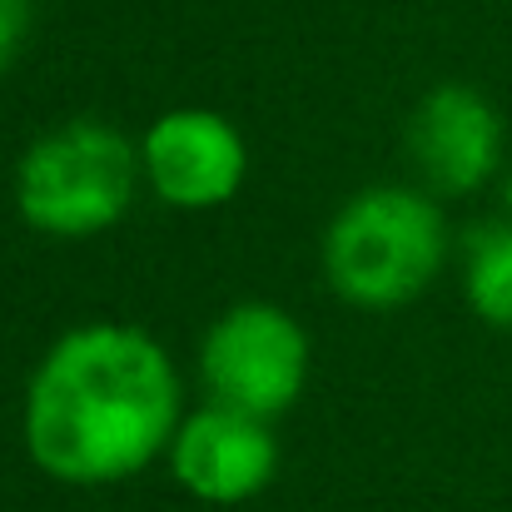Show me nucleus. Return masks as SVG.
I'll return each instance as SVG.
<instances>
[{
  "label": "nucleus",
  "mask_w": 512,
  "mask_h": 512,
  "mask_svg": "<svg viewBox=\"0 0 512 512\" xmlns=\"http://www.w3.org/2000/svg\"><path fill=\"white\" fill-rule=\"evenodd\" d=\"M170 473L189 498L209 508H239L274 483L279 438L269 418H254L229 403H209L179 418V433L170 443Z\"/></svg>",
  "instance_id": "nucleus-5"
},
{
  "label": "nucleus",
  "mask_w": 512,
  "mask_h": 512,
  "mask_svg": "<svg viewBox=\"0 0 512 512\" xmlns=\"http://www.w3.org/2000/svg\"><path fill=\"white\" fill-rule=\"evenodd\" d=\"M199 378L214 403L279 418L309 383V334L289 309L244 299L209 324L199 343Z\"/></svg>",
  "instance_id": "nucleus-4"
},
{
  "label": "nucleus",
  "mask_w": 512,
  "mask_h": 512,
  "mask_svg": "<svg viewBox=\"0 0 512 512\" xmlns=\"http://www.w3.org/2000/svg\"><path fill=\"white\" fill-rule=\"evenodd\" d=\"M145 184L174 209H219L249 174L244 135L214 110H170L140 140Z\"/></svg>",
  "instance_id": "nucleus-6"
},
{
  "label": "nucleus",
  "mask_w": 512,
  "mask_h": 512,
  "mask_svg": "<svg viewBox=\"0 0 512 512\" xmlns=\"http://www.w3.org/2000/svg\"><path fill=\"white\" fill-rule=\"evenodd\" d=\"M408 155L433 194H473L503 165V115L473 85H438L408 120Z\"/></svg>",
  "instance_id": "nucleus-7"
},
{
  "label": "nucleus",
  "mask_w": 512,
  "mask_h": 512,
  "mask_svg": "<svg viewBox=\"0 0 512 512\" xmlns=\"http://www.w3.org/2000/svg\"><path fill=\"white\" fill-rule=\"evenodd\" d=\"M503 204H508V214H512V174L503 179Z\"/></svg>",
  "instance_id": "nucleus-10"
},
{
  "label": "nucleus",
  "mask_w": 512,
  "mask_h": 512,
  "mask_svg": "<svg viewBox=\"0 0 512 512\" xmlns=\"http://www.w3.org/2000/svg\"><path fill=\"white\" fill-rule=\"evenodd\" d=\"M448 259V219L438 199L378 184L343 204L324 234V279L353 309H403L413 304Z\"/></svg>",
  "instance_id": "nucleus-2"
},
{
  "label": "nucleus",
  "mask_w": 512,
  "mask_h": 512,
  "mask_svg": "<svg viewBox=\"0 0 512 512\" xmlns=\"http://www.w3.org/2000/svg\"><path fill=\"white\" fill-rule=\"evenodd\" d=\"M463 294L478 319H488L493 329H512V214L483 224L468 239Z\"/></svg>",
  "instance_id": "nucleus-8"
},
{
  "label": "nucleus",
  "mask_w": 512,
  "mask_h": 512,
  "mask_svg": "<svg viewBox=\"0 0 512 512\" xmlns=\"http://www.w3.org/2000/svg\"><path fill=\"white\" fill-rule=\"evenodd\" d=\"M179 433V373L160 339L85 324L50 343L25 388V448L40 473L110 488L145 473Z\"/></svg>",
  "instance_id": "nucleus-1"
},
{
  "label": "nucleus",
  "mask_w": 512,
  "mask_h": 512,
  "mask_svg": "<svg viewBox=\"0 0 512 512\" xmlns=\"http://www.w3.org/2000/svg\"><path fill=\"white\" fill-rule=\"evenodd\" d=\"M30 30V0H0V70H10V60L20 55Z\"/></svg>",
  "instance_id": "nucleus-9"
},
{
  "label": "nucleus",
  "mask_w": 512,
  "mask_h": 512,
  "mask_svg": "<svg viewBox=\"0 0 512 512\" xmlns=\"http://www.w3.org/2000/svg\"><path fill=\"white\" fill-rule=\"evenodd\" d=\"M140 184V145L100 120H70L20 155L15 209L50 239H95L130 214Z\"/></svg>",
  "instance_id": "nucleus-3"
}]
</instances>
